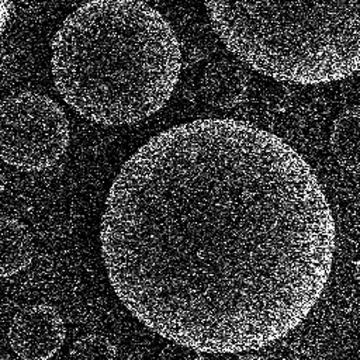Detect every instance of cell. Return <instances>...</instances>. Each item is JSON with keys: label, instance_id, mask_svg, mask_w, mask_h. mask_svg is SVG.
<instances>
[{"label": "cell", "instance_id": "1", "mask_svg": "<svg viewBox=\"0 0 360 360\" xmlns=\"http://www.w3.org/2000/svg\"><path fill=\"white\" fill-rule=\"evenodd\" d=\"M336 224L307 159L235 118L160 131L121 166L100 219L110 285L143 326L201 353L259 350L323 294Z\"/></svg>", "mask_w": 360, "mask_h": 360}, {"label": "cell", "instance_id": "8", "mask_svg": "<svg viewBox=\"0 0 360 360\" xmlns=\"http://www.w3.org/2000/svg\"><path fill=\"white\" fill-rule=\"evenodd\" d=\"M359 136L360 108L353 105L335 118L329 141L338 163L354 174L359 172Z\"/></svg>", "mask_w": 360, "mask_h": 360}, {"label": "cell", "instance_id": "4", "mask_svg": "<svg viewBox=\"0 0 360 360\" xmlns=\"http://www.w3.org/2000/svg\"><path fill=\"white\" fill-rule=\"evenodd\" d=\"M65 110L49 96L22 90L0 103V159L22 172L52 167L68 150Z\"/></svg>", "mask_w": 360, "mask_h": 360}, {"label": "cell", "instance_id": "7", "mask_svg": "<svg viewBox=\"0 0 360 360\" xmlns=\"http://www.w3.org/2000/svg\"><path fill=\"white\" fill-rule=\"evenodd\" d=\"M34 255L30 229L18 219L0 217V277L25 270Z\"/></svg>", "mask_w": 360, "mask_h": 360}, {"label": "cell", "instance_id": "5", "mask_svg": "<svg viewBox=\"0 0 360 360\" xmlns=\"http://www.w3.org/2000/svg\"><path fill=\"white\" fill-rule=\"evenodd\" d=\"M66 338V326L59 311L38 302L17 312L8 328L13 352L27 360H45L59 352Z\"/></svg>", "mask_w": 360, "mask_h": 360}, {"label": "cell", "instance_id": "11", "mask_svg": "<svg viewBox=\"0 0 360 360\" xmlns=\"http://www.w3.org/2000/svg\"><path fill=\"white\" fill-rule=\"evenodd\" d=\"M13 3L14 0H0V37L3 35L7 27V22L13 10Z\"/></svg>", "mask_w": 360, "mask_h": 360}, {"label": "cell", "instance_id": "6", "mask_svg": "<svg viewBox=\"0 0 360 360\" xmlns=\"http://www.w3.org/2000/svg\"><path fill=\"white\" fill-rule=\"evenodd\" d=\"M248 75L232 60L210 63L200 79L202 100L218 110H231L245 101L248 94Z\"/></svg>", "mask_w": 360, "mask_h": 360}, {"label": "cell", "instance_id": "2", "mask_svg": "<svg viewBox=\"0 0 360 360\" xmlns=\"http://www.w3.org/2000/svg\"><path fill=\"white\" fill-rule=\"evenodd\" d=\"M181 72L169 21L143 0H89L51 41V73L62 100L94 124H136L162 110Z\"/></svg>", "mask_w": 360, "mask_h": 360}, {"label": "cell", "instance_id": "9", "mask_svg": "<svg viewBox=\"0 0 360 360\" xmlns=\"http://www.w3.org/2000/svg\"><path fill=\"white\" fill-rule=\"evenodd\" d=\"M117 346L104 335L100 333H87L80 336L73 342L69 356L72 357H117Z\"/></svg>", "mask_w": 360, "mask_h": 360}, {"label": "cell", "instance_id": "10", "mask_svg": "<svg viewBox=\"0 0 360 360\" xmlns=\"http://www.w3.org/2000/svg\"><path fill=\"white\" fill-rule=\"evenodd\" d=\"M160 357H166V359H186V360H191V359H201L204 356V353L188 347L186 345L177 343V342H172L169 340V345H166L160 354Z\"/></svg>", "mask_w": 360, "mask_h": 360}, {"label": "cell", "instance_id": "3", "mask_svg": "<svg viewBox=\"0 0 360 360\" xmlns=\"http://www.w3.org/2000/svg\"><path fill=\"white\" fill-rule=\"evenodd\" d=\"M204 6L224 46L263 76L323 84L359 70V0H204Z\"/></svg>", "mask_w": 360, "mask_h": 360}, {"label": "cell", "instance_id": "12", "mask_svg": "<svg viewBox=\"0 0 360 360\" xmlns=\"http://www.w3.org/2000/svg\"><path fill=\"white\" fill-rule=\"evenodd\" d=\"M6 184H7V180H6V176L3 173V170L0 169V195L3 194L4 188H6Z\"/></svg>", "mask_w": 360, "mask_h": 360}]
</instances>
